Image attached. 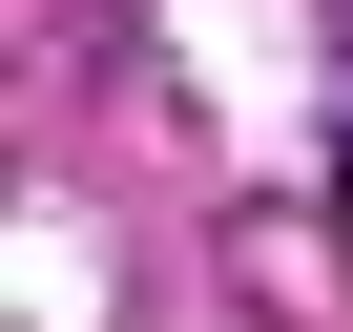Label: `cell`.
Masks as SVG:
<instances>
[{"instance_id": "obj_1", "label": "cell", "mask_w": 353, "mask_h": 332, "mask_svg": "<svg viewBox=\"0 0 353 332\" xmlns=\"http://www.w3.org/2000/svg\"><path fill=\"white\" fill-rule=\"evenodd\" d=\"M332 229H353V187H332Z\"/></svg>"}]
</instances>
